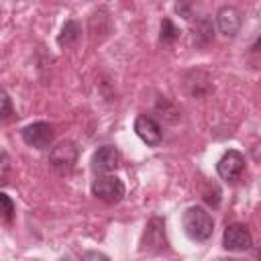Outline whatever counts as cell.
Wrapping results in <instances>:
<instances>
[{
    "label": "cell",
    "mask_w": 261,
    "mask_h": 261,
    "mask_svg": "<svg viewBox=\"0 0 261 261\" xmlns=\"http://www.w3.org/2000/svg\"><path fill=\"white\" fill-rule=\"evenodd\" d=\"M0 202H2V218L6 220V222H10L12 220V214H14V204H12V200L8 198V194H0Z\"/></svg>",
    "instance_id": "13"
},
{
    "label": "cell",
    "mask_w": 261,
    "mask_h": 261,
    "mask_svg": "<svg viewBox=\"0 0 261 261\" xmlns=\"http://www.w3.org/2000/svg\"><path fill=\"white\" fill-rule=\"evenodd\" d=\"M84 259H106V255H102V253H86Z\"/></svg>",
    "instance_id": "16"
},
{
    "label": "cell",
    "mask_w": 261,
    "mask_h": 261,
    "mask_svg": "<svg viewBox=\"0 0 261 261\" xmlns=\"http://www.w3.org/2000/svg\"><path fill=\"white\" fill-rule=\"evenodd\" d=\"M135 133L139 135V139L143 141V143H147V145H151V147H157L159 143H161V128H159V124L153 120V118H149V116H137V120H135Z\"/></svg>",
    "instance_id": "10"
},
{
    "label": "cell",
    "mask_w": 261,
    "mask_h": 261,
    "mask_svg": "<svg viewBox=\"0 0 261 261\" xmlns=\"http://www.w3.org/2000/svg\"><path fill=\"white\" fill-rule=\"evenodd\" d=\"M245 169V157L239 151H226L216 163V171L224 181H234Z\"/></svg>",
    "instance_id": "7"
},
{
    "label": "cell",
    "mask_w": 261,
    "mask_h": 261,
    "mask_svg": "<svg viewBox=\"0 0 261 261\" xmlns=\"http://www.w3.org/2000/svg\"><path fill=\"white\" fill-rule=\"evenodd\" d=\"M163 249H167V239H165V222L161 218H153L145 232H143V241H141V251L147 253H161Z\"/></svg>",
    "instance_id": "3"
},
{
    "label": "cell",
    "mask_w": 261,
    "mask_h": 261,
    "mask_svg": "<svg viewBox=\"0 0 261 261\" xmlns=\"http://www.w3.org/2000/svg\"><path fill=\"white\" fill-rule=\"evenodd\" d=\"M92 194L106 202V204H116L124 198V184L122 179H118L116 175H110V173H102L94 179L92 184Z\"/></svg>",
    "instance_id": "2"
},
{
    "label": "cell",
    "mask_w": 261,
    "mask_h": 261,
    "mask_svg": "<svg viewBox=\"0 0 261 261\" xmlns=\"http://www.w3.org/2000/svg\"><path fill=\"white\" fill-rule=\"evenodd\" d=\"M10 114H12L10 98H8V94H6V92H2V110H0V116H2V120H6Z\"/></svg>",
    "instance_id": "14"
},
{
    "label": "cell",
    "mask_w": 261,
    "mask_h": 261,
    "mask_svg": "<svg viewBox=\"0 0 261 261\" xmlns=\"http://www.w3.org/2000/svg\"><path fill=\"white\" fill-rule=\"evenodd\" d=\"M118 159H120L118 149L114 145H104L92 155V171L98 175L110 173L118 167Z\"/></svg>",
    "instance_id": "8"
},
{
    "label": "cell",
    "mask_w": 261,
    "mask_h": 261,
    "mask_svg": "<svg viewBox=\"0 0 261 261\" xmlns=\"http://www.w3.org/2000/svg\"><path fill=\"white\" fill-rule=\"evenodd\" d=\"M6 177H8V155H6V151H2V173H0V179L6 181Z\"/></svg>",
    "instance_id": "15"
},
{
    "label": "cell",
    "mask_w": 261,
    "mask_h": 261,
    "mask_svg": "<svg viewBox=\"0 0 261 261\" xmlns=\"http://www.w3.org/2000/svg\"><path fill=\"white\" fill-rule=\"evenodd\" d=\"M177 37H179V29L169 18H163V22H161V35H159L161 43H173Z\"/></svg>",
    "instance_id": "12"
},
{
    "label": "cell",
    "mask_w": 261,
    "mask_h": 261,
    "mask_svg": "<svg viewBox=\"0 0 261 261\" xmlns=\"http://www.w3.org/2000/svg\"><path fill=\"white\" fill-rule=\"evenodd\" d=\"M80 35H82V29H80V24L75 22V20H67L65 24H63V29H61V35H59V39H57V43L63 47H67V45H73L77 39H80Z\"/></svg>",
    "instance_id": "11"
},
{
    "label": "cell",
    "mask_w": 261,
    "mask_h": 261,
    "mask_svg": "<svg viewBox=\"0 0 261 261\" xmlns=\"http://www.w3.org/2000/svg\"><path fill=\"white\" fill-rule=\"evenodd\" d=\"M75 161H77V147L71 141H63V143H59L57 147L51 149V163L61 173L71 171Z\"/></svg>",
    "instance_id": "6"
},
{
    "label": "cell",
    "mask_w": 261,
    "mask_h": 261,
    "mask_svg": "<svg viewBox=\"0 0 261 261\" xmlns=\"http://www.w3.org/2000/svg\"><path fill=\"white\" fill-rule=\"evenodd\" d=\"M22 141L35 149H49L53 143V126L47 122H33L22 128Z\"/></svg>",
    "instance_id": "4"
},
{
    "label": "cell",
    "mask_w": 261,
    "mask_h": 261,
    "mask_svg": "<svg viewBox=\"0 0 261 261\" xmlns=\"http://www.w3.org/2000/svg\"><path fill=\"white\" fill-rule=\"evenodd\" d=\"M181 224H184L186 234L192 241H200V243L208 241L212 237V230H214V220H212L210 212L202 206H190L184 212Z\"/></svg>",
    "instance_id": "1"
},
{
    "label": "cell",
    "mask_w": 261,
    "mask_h": 261,
    "mask_svg": "<svg viewBox=\"0 0 261 261\" xmlns=\"http://www.w3.org/2000/svg\"><path fill=\"white\" fill-rule=\"evenodd\" d=\"M253 51H261V35H259V39L255 41V45H253Z\"/></svg>",
    "instance_id": "17"
},
{
    "label": "cell",
    "mask_w": 261,
    "mask_h": 261,
    "mask_svg": "<svg viewBox=\"0 0 261 261\" xmlns=\"http://www.w3.org/2000/svg\"><path fill=\"white\" fill-rule=\"evenodd\" d=\"M241 22H243L241 12L234 6H222L216 14V27L224 37H234L241 29Z\"/></svg>",
    "instance_id": "9"
},
{
    "label": "cell",
    "mask_w": 261,
    "mask_h": 261,
    "mask_svg": "<svg viewBox=\"0 0 261 261\" xmlns=\"http://www.w3.org/2000/svg\"><path fill=\"white\" fill-rule=\"evenodd\" d=\"M251 245H253L251 232L243 224H230V226H226V230L222 234V247L226 251L241 253V251L251 249Z\"/></svg>",
    "instance_id": "5"
}]
</instances>
